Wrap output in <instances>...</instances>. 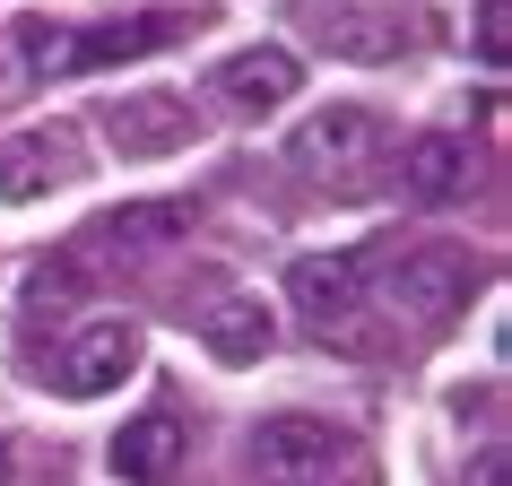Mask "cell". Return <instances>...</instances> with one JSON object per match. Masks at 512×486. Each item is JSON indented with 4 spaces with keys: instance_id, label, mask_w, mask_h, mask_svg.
Wrapping results in <instances>:
<instances>
[{
    "instance_id": "7a4b0ae2",
    "label": "cell",
    "mask_w": 512,
    "mask_h": 486,
    "mask_svg": "<svg viewBox=\"0 0 512 486\" xmlns=\"http://www.w3.org/2000/svg\"><path fill=\"white\" fill-rule=\"evenodd\" d=\"M391 157H400V139H391V122L374 105H322V113H304L296 139H287V165H296L304 183H322V191L382 183Z\"/></svg>"
},
{
    "instance_id": "5b68a950",
    "label": "cell",
    "mask_w": 512,
    "mask_h": 486,
    "mask_svg": "<svg viewBox=\"0 0 512 486\" xmlns=\"http://www.w3.org/2000/svg\"><path fill=\"white\" fill-rule=\"evenodd\" d=\"M96 122H105V139L122 157H183L191 139H200V113H191V96H174V87H131V96H113Z\"/></svg>"
},
{
    "instance_id": "3957f363",
    "label": "cell",
    "mask_w": 512,
    "mask_h": 486,
    "mask_svg": "<svg viewBox=\"0 0 512 486\" xmlns=\"http://www.w3.org/2000/svg\"><path fill=\"white\" fill-rule=\"evenodd\" d=\"M478 252L469 243H408L400 261L382 270V287L374 296L400 313L408 330H443V322H460L469 313V296H478Z\"/></svg>"
},
{
    "instance_id": "5bb4252c",
    "label": "cell",
    "mask_w": 512,
    "mask_h": 486,
    "mask_svg": "<svg viewBox=\"0 0 512 486\" xmlns=\"http://www.w3.org/2000/svg\"><path fill=\"white\" fill-rule=\"evenodd\" d=\"M191 235V200H131V209L96 217V235H87V252H122V261H139V252H165V243Z\"/></svg>"
},
{
    "instance_id": "277c9868",
    "label": "cell",
    "mask_w": 512,
    "mask_h": 486,
    "mask_svg": "<svg viewBox=\"0 0 512 486\" xmlns=\"http://www.w3.org/2000/svg\"><path fill=\"white\" fill-rule=\"evenodd\" d=\"M287 304H296L304 330H322V339H356V330H365V304H374L365 261H356V252H304L296 270H287Z\"/></svg>"
},
{
    "instance_id": "52a82bcc",
    "label": "cell",
    "mask_w": 512,
    "mask_h": 486,
    "mask_svg": "<svg viewBox=\"0 0 512 486\" xmlns=\"http://www.w3.org/2000/svg\"><path fill=\"white\" fill-rule=\"evenodd\" d=\"M339 460H348V434L330 417H261L252 434V469L270 486H322Z\"/></svg>"
},
{
    "instance_id": "9c48e42d",
    "label": "cell",
    "mask_w": 512,
    "mask_h": 486,
    "mask_svg": "<svg viewBox=\"0 0 512 486\" xmlns=\"http://www.w3.org/2000/svg\"><path fill=\"white\" fill-rule=\"evenodd\" d=\"M183 322H191V339H200L217 365H261V356H270V339H278L270 304L243 296V287H209L200 304H183Z\"/></svg>"
},
{
    "instance_id": "4fadbf2b",
    "label": "cell",
    "mask_w": 512,
    "mask_h": 486,
    "mask_svg": "<svg viewBox=\"0 0 512 486\" xmlns=\"http://www.w3.org/2000/svg\"><path fill=\"white\" fill-rule=\"evenodd\" d=\"M183 443H191V426H174L165 408H148V417H131V426L113 434V478H131V486H165L174 469H183Z\"/></svg>"
},
{
    "instance_id": "7c38bea8",
    "label": "cell",
    "mask_w": 512,
    "mask_h": 486,
    "mask_svg": "<svg viewBox=\"0 0 512 486\" xmlns=\"http://www.w3.org/2000/svg\"><path fill=\"white\" fill-rule=\"evenodd\" d=\"M304 18H313V44L339 61H400L408 53L400 9H374V0H313Z\"/></svg>"
},
{
    "instance_id": "2e32d148",
    "label": "cell",
    "mask_w": 512,
    "mask_h": 486,
    "mask_svg": "<svg viewBox=\"0 0 512 486\" xmlns=\"http://www.w3.org/2000/svg\"><path fill=\"white\" fill-rule=\"evenodd\" d=\"M0 478H9V443H0Z\"/></svg>"
},
{
    "instance_id": "6da1fadb",
    "label": "cell",
    "mask_w": 512,
    "mask_h": 486,
    "mask_svg": "<svg viewBox=\"0 0 512 486\" xmlns=\"http://www.w3.org/2000/svg\"><path fill=\"white\" fill-rule=\"evenodd\" d=\"M174 35H191V9H139L113 27H61V18H27L18 27V61L35 79H70V70H105V61H148Z\"/></svg>"
},
{
    "instance_id": "9a60e30c",
    "label": "cell",
    "mask_w": 512,
    "mask_h": 486,
    "mask_svg": "<svg viewBox=\"0 0 512 486\" xmlns=\"http://www.w3.org/2000/svg\"><path fill=\"white\" fill-rule=\"evenodd\" d=\"M469 486H512V452H504V434H486L478 452H469Z\"/></svg>"
},
{
    "instance_id": "8fae6325",
    "label": "cell",
    "mask_w": 512,
    "mask_h": 486,
    "mask_svg": "<svg viewBox=\"0 0 512 486\" xmlns=\"http://www.w3.org/2000/svg\"><path fill=\"white\" fill-rule=\"evenodd\" d=\"M400 191L417 200V209H452V200H469L478 191V139L460 131H426L400 148Z\"/></svg>"
},
{
    "instance_id": "ba28073f",
    "label": "cell",
    "mask_w": 512,
    "mask_h": 486,
    "mask_svg": "<svg viewBox=\"0 0 512 486\" xmlns=\"http://www.w3.org/2000/svg\"><path fill=\"white\" fill-rule=\"evenodd\" d=\"M139 322H122V313H105V322H87L70 348H61V365H53V382L70 391V400H105V391H122V382L139 374Z\"/></svg>"
},
{
    "instance_id": "8992f818",
    "label": "cell",
    "mask_w": 512,
    "mask_h": 486,
    "mask_svg": "<svg viewBox=\"0 0 512 486\" xmlns=\"http://www.w3.org/2000/svg\"><path fill=\"white\" fill-rule=\"evenodd\" d=\"M209 96L226 113H243V122H261V113H287L304 96V61L287 53V44H243V53H226L209 70Z\"/></svg>"
},
{
    "instance_id": "30bf717a",
    "label": "cell",
    "mask_w": 512,
    "mask_h": 486,
    "mask_svg": "<svg viewBox=\"0 0 512 486\" xmlns=\"http://www.w3.org/2000/svg\"><path fill=\"white\" fill-rule=\"evenodd\" d=\"M79 139L70 131H18L0 139V209H27V200H53V191L79 183Z\"/></svg>"
}]
</instances>
